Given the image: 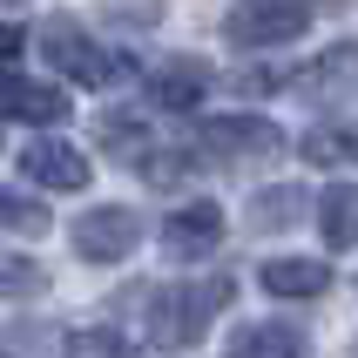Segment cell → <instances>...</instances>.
Segmentation results:
<instances>
[{"label": "cell", "mask_w": 358, "mask_h": 358, "mask_svg": "<svg viewBox=\"0 0 358 358\" xmlns=\"http://www.w3.org/2000/svg\"><path fill=\"white\" fill-rule=\"evenodd\" d=\"M217 243H223V210L210 196H196V203H182V210L162 217V250L169 257H210Z\"/></svg>", "instance_id": "52a82bcc"}, {"label": "cell", "mask_w": 358, "mask_h": 358, "mask_svg": "<svg viewBox=\"0 0 358 358\" xmlns=\"http://www.w3.org/2000/svg\"><path fill=\"white\" fill-rule=\"evenodd\" d=\"M68 108H75V101L61 95V88H48V81H14V75H0V115H7V122L55 129V122H68Z\"/></svg>", "instance_id": "ba28073f"}, {"label": "cell", "mask_w": 358, "mask_h": 358, "mask_svg": "<svg viewBox=\"0 0 358 358\" xmlns=\"http://www.w3.org/2000/svg\"><path fill=\"white\" fill-rule=\"evenodd\" d=\"M41 55L55 61L68 81H88V88H108V81L122 75V61H115V55H101V48L81 34L68 14H55V20H48V34H41Z\"/></svg>", "instance_id": "277c9868"}, {"label": "cell", "mask_w": 358, "mask_h": 358, "mask_svg": "<svg viewBox=\"0 0 358 358\" xmlns=\"http://www.w3.org/2000/svg\"><path fill=\"white\" fill-rule=\"evenodd\" d=\"M304 162H318V169H358V129H345V122H324V129H311V136L298 142Z\"/></svg>", "instance_id": "4fadbf2b"}, {"label": "cell", "mask_w": 358, "mask_h": 358, "mask_svg": "<svg viewBox=\"0 0 358 358\" xmlns=\"http://www.w3.org/2000/svg\"><path fill=\"white\" fill-rule=\"evenodd\" d=\"M352 358H358V345H352Z\"/></svg>", "instance_id": "7402d4cb"}, {"label": "cell", "mask_w": 358, "mask_h": 358, "mask_svg": "<svg viewBox=\"0 0 358 358\" xmlns=\"http://www.w3.org/2000/svg\"><path fill=\"white\" fill-rule=\"evenodd\" d=\"M203 88H210V61H196V55H176L149 75V101L156 108H196Z\"/></svg>", "instance_id": "9c48e42d"}, {"label": "cell", "mask_w": 358, "mask_h": 358, "mask_svg": "<svg viewBox=\"0 0 358 358\" xmlns=\"http://www.w3.org/2000/svg\"><path fill=\"white\" fill-rule=\"evenodd\" d=\"M7 7H20V0H7Z\"/></svg>", "instance_id": "44dd1931"}, {"label": "cell", "mask_w": 358, "mask_h": 358, "mask_svg": "<svg viewBox=\"0 0 358 358\" xmlns=\"http://www.w3.org/2000/svg\"><path fill=\"white\" fill-rule=\"evenodd\" d=\"M48 352H55V331L41 318H14L7 324V358H48Z\"/></svg>", "instance_id": "ac0fdd59"}, {"label": "cell", "mask_w": 358, "mask_h": 358, "mask_svg": "<svg viewBox=\"0 0 358 358\" xmlns=\"http://www.w3.org/2000/svg\"><path fill=\"white\" fill-rule=\"evenodd\" d=\"M48 203L41 196H20V189H7V182H0V230H20V237H41V230H48Z\"/></svg>", "instance_id": "2e32d148"}, {"label": "cell", "mask_w": 358, "mask_h": 358, "mask_svg": "<svg viewBox=\"0 0 358 358\" xmlns=\"http://www.w3.org/2000/svg\"><path fill=\"white\" fill-rule=\"evenodd\" d=\"M61 358H136V352H129V338L115 324H81V331L61 338Z\"/></svg>", "instance_id": "5bb4252c"}, {"label": "cell", "mask_w": 358, "mask_h": 358, "mask_svg": "<svg viewBox=\"0 0 358 358\" xmlns=\"http://www.w3.org/2000/svg\"><path fill=\"white\" fill-rule=\"evenodd\" d=\"M230 291L237 284L230 278H203V284H156V291H122V311H142V324H149V338L162 345V352H189V345L217 324V311L230 304Z\"/></svg>", "instance_id": "6da1fadb"}, {"label": "cell", "mask_w": 358, "mask_h": 358, "mask_svg": "<svg viewBox=\"0 0 358 358\" xmlns=\"http://www.w3.org/2000/svg\"><path fill=\"white\" fill-rule=\"evenodd\" d=\"M27 55V27H0V68H14Z\"/></svg>", "instance_id": "ffe728a7"}, {"label": "cell", "mask_w": 358, "mask_h": 358, "mask_svg": "<svg viewBox=\"0 0 358 358\" xmlns=\"http://www.w3.org/2000/svg\"><path fill=\"white\" fill-rule=\"evenodd\" d=\"M230 358H311V345L291 324H243L230 331Z\"/></svg>", "instance_id": "8fae6325"}, {"label": "cell", "mask_w": 358, "mask_h": 358, "mask_svg": "<svg viewBox=\"0 0 358 358\" xmlns=\"http://www.w3.org/2000/svg\"><path fill=\"white\" fill-rule=\"evenodd\" d=\"M68 237H75L81 264H122L142 243V217L129 210V203H101V210H81Z\"/></svg>", "instance_id": "7a4b0ae2"}, {"label": "cell", "mask_w": 358, "mask_h": 358, "mask_svg": "<svg viewBox=\"0 0 358 358\" xmlns=\"http://www.w3.org/2000/svg\"><path fill=\"white\" fill-rule=\"evenodd\" d=\"M318 230H324L331 250H352L358 243V182H338V189L318 196Z\"/></svg>", "instance_id": "7c38bea8"}, {"label": "cell", "mask_w": 358, "mask_h": 358, "mask_svg": "<svg viewBox=\"0 0 358 358\" xmlns=\"http://www.w3.org/2000/svg\"><path fill=\"white\" fill-rule=\"evenodd\" d=\"M311 27V7L304 0H243L230 7L223 20V34L237 41V48H284V41H298Z\"/></svg>", "instance_id": "3957f363"}, {"label": "cell", "mask_w": 358, "mask_h": 358, "mask_svg": "<svg viewBox=\"0 0 358 358\" xmlns=\"http://www.w3.org/2000/svg\"><path fill=\"white\" fill-rule=\"evenodd\" d=\"M20 176L34 182V189L68 196V189H88V156H81L75 142H27L20 149Z\"/></svg>", "instance_id": "8992f818"}, {"label": "cell", "mask_w": 358, "mask_h": 358, "mask_svg": "<svg viewBox=\"0 0 358 358\" xmlns=\"http://www.w3.org/2000/svg\"><path fill=\"white\" fill-rule=\"evenodd\" d=\"M101 136L115 142V156H129V162H142V156H149V129H136L129 115H108V122H101Z\"/></svg>", "instance_id": "d6986e66"}, {"label": "cell", "mask_w": 358, "mask_h": 358, "mask_svg": "<svg viewBox=\"0 0 358 358\" xmlns=\"http://www.w3.org/2000/svg\"><path fill=\"white\" fill-rule=\"evenodd\" d=\"M41 264L34 257H20V250H0V298H34L41 291Z\"/></svg>", "instance_id": "e0dca14e"}, {"label": "cell", "mask_w": 358, "mask_h": 358, "mask_svg": "<svg viewBox=\"0 0 358 358\" xmlns=\"http://www.w3.org/2000/svg\"><path fill=\"white\" fill-rule=\"evenodd\" d=\"M304 217V189H291V182H271L257 203H250V223L257 230H284V223Z\"/></svg>", "instance_id": "9a60e30c"}, {"label": "cell", "mask_w": 358, "mask_h": 358, "mask_svg": "<svg viewBox=\"0 0 358 358\" xmlns=\"http://www.w3.org/2000/svg\"><path fill=\"white\" fill-rule=\"evenodd\" d=\"M264 291H271V298H324V291H331V264H318V257H271L264 264Z\"/></svg>", "instance_id": "30bf717a"}, {"label": "cell", "mask_w": 358, "mask_h": 358, "mask_svg": "<svg viewBox=\"0 0 358 358\" xmlns=\"http://www.w3.org/2000/svg\"><path fill=\"white\" fill-rule=\"evenodd\" d=\"M196 142L217 162H264V156H278V149H284V129H278V122H264V115H217V122H203V129H196Z\"/></svg>", "instance_id": "5b68a950"}]
</instances>
